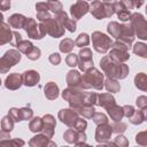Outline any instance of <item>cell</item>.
<instances>
[{
  "mask_svg": "<svg viewBox=\"0 0 147 147\" xmlns=\"http://www.w3.org/2000/svg\"><path fill=\"white\" fill-rule=\"evenodd\" d=\"M13 33L9 29V26H7L6 23H1V29H0V44L3 45L6 42H11L13 40Z\"/></svg>",
  "mask_w": 147,
  "mask_h": 147,
  "instance_id": "23",
  "label": "cell"
},
{
  "mask_svg": "<svg viewBox=\"0 0 147 147\" xmlns=\"http://www.w3.org/2000/svg\"><path fill=\"white\" fill-rule=\"evenodd\" d=\"M15 122H21V121H28L32 117V110L30 108H21V109H17V108H11L9 110V114H8Z\"/></svg>",
  "mask_w": 147,
  "mask_h": 147,
  "instance_id": "12",
  "label": "cell"
},
{
  "mask_svg": "<svg viewBox=\"0 0 147 147\" xmlns=\"http://www.w3.org/2000/svg\"><path fill=\"white\" fill-rule=\"evenodd\" d=\"M92 42H93L94 49L96 52H99V53H102V54L106 53L110 48V46H113L111 39L107 34H105L102 32H99V31L93 32V34H92Z\"/></svg>",
  "mask_w": 147,
  "mask_h": 147,
  "instance_id": "6",
  "label": "cell"
},
{
  "mask_svg": "<svg viewBox=\"0 0 147 147\" xmlns=\"http://www.w3.org/2000/svg\"><path fill=\"white\" fill-rule=\"evenodd\" d=\"M22 77H23V84L26 86H34L40 79V76L36 70L25 71L22 75Z\"/></svg>",
  "mask_w": 147,
  "mask_h": 147,
  "instance_id": "20",
  "label": "cell"
},
{
  "mask_svg": "<svg viewBox=\"0 0 147 147\" xmlns=\"http://www.w3.org/2000/svg\"><path fill=\"white\" fill-rule=\"evenodd\" d=\"M26 56H28L30 60H37V59L40 57V49L37 48V47H33V49H32Z\"/></svg>",
  "mask_w": 147,
  "mask_h": 147,
  "instance_id": "45",
  "label": "cell"
},
{
  "mask_svg": "<svg viewBox=\"0 0 147 147\" xmlns=\"http://www.w3.org/2000/svg\"><path fill=\"white\" fill-rule=\"evenodd\" d=\"M131 25L138 38L147 40V21L144 18L141 14L134 13L131 15Z\"/></svg>",
  "mask_w": 147,
  "mask_h": 147,
  "instance_id": "5",
  "label": "cell"
},
{
  "mask_svg": "<svg viewBox=\"0 0 147 147\" xmlns=\"http://www.w3.org/2000/svg\"><path fill=\"white\" fill-rule=\"evenodd\" d=\"M75 45H76V44L74 42V40H71V39H69V38H65V39L62 40L61 44H60V51L63 52V53L71 52Z\"/></svg>",
  "mask_w": 147,
  "mask_h": 147,
  "instance_id": "34",
  "label": "cell"
},
{
  "mask_svg": "<svg viewBox=\"0 0 147 147\" xmlns=\"http://www.w3.org/2000/svg\"><path fill=\"white\" fill-rule=\"evenodd\" d=\"M67 83L69 87L78 88L82 85V75L77 70H70L67 75Z\"/></svg>",
  "mask_w": 147,
  "mask_h": 147,
  "instance_id": "21",
  "label": "cell"
},
{
  "mask_svg": "<svg viewBox=\"0 0 147 147\" xmlns=\"http://www.w3.org/2000/svg\"><path fill=\"white\" fill-rule=\"evenodd\" d=\"M123 110H124V116H126L127 118H130L133 115V113L136 111L132 106H124L123 107Z\"/></svg>",
  "mask_w": 147,
  "mask_h": 147,
  "instance_id": "49",
  "label": "cell"
},
{
  "mask_svg": "<svg viewBox=\"0 0 147 147\" xmlns=\"http://www.w3.org/2000/svg\"><path fill=\"white\" fill-rule=\"evenodd\" d=\"M96 103L103 108H106L107 110L113 108L114 106H116L115 103V99L114 96L110 94V93H102V94H99L98 95V101Z\"/></svg>",
  "mask_w": 147,
  "mask_h": 147,
  "instance_id": "19",
  "label": "cell"
},
{
  "mask_svg": "<svg viewBox=\"0 0 147 147\" xmlns=\"http://www.w3.org/2000/svg\"><path fill=\"white\" fill-rule=\"evenodd\" d=\"M105 87L108 92H111V93H116L121 90V86H119V83H117L116 80L114 79H110V78H107L106 82H105Z\"/></svg>",
  "mask_w": 147,
  "mask_h": 147,
  "instance_id": "32",
  "label": "cell"
},
{
  "mask_svg": "<svg viewBox=\"0 0 147 147\" xmlns=\"http://www.w3.org/2000/svg\"><path fill=\"white\" fill-rule=\"evenodd\" d=\"M72 110H75L77 114L82 115L83 117L85 118H92L95 114V109L94 107H86V106H76V107H72L71 108Z\"/></svg>",
  "mask_w": 147,
  "mask_h": 147,
  "instance_id": "25",
  "label": "cell"
},
{
  "mask_svg": "<svg viewBox=\"0 0 147 147\" xmlns=\"http://www.w3.org/2000/svg\"><path fill=\"white\" fill-rule=\"evenodd\" d=\"M21 60V54L20 52L15 51V49H10L7 51L5 53V55L1 57L0 61V67H1V72H7V70H9V68H11L13 65H15L17 62H20Z\"/></svg>",
  "mask_w": 147,
  "mask_h": 147,
  "instance_id": "9",
  "label": "cell"
},
{
  "mask_svg": "<svg viewBox=\"0 0 147 147\" xmlns=\"http://www.w3.org/2000/svg\"><path fill=\"white\" fill-rule=\"evenodd\" d=\"M107 147H118V146H117V145H116V144L113 141V142H109V144L107 145Z\"/></svg>",
  "mask_w": 147,
  "mask_h": 147,
  "instance_id": "52",
  "label": "cell"
},
{
  "mask_svg": "<svg viewBox=\"0 0 147 147\" xmlns=\"http://www.w3.org/2000/svg\"><path fill=\"white\" fill-rule=\"evenodd\" d=\"M49 62H51L52 64H54V65H57V64L61 62V57H60V55H59L57 53H53V54H51V55H49Z\"/></svg>",
  "mask_w": 147,
  "mask_h": 147,
  "instance_id": "48",
  "label": "cell"
},
{
  "mask_svg": "<svg viewBox=\"0 0 147 147\" xmlns=\"http://www.w3.org/2000/svg\"><path fill=\"white\" fill-rule=\"evenodd\" d=\"M90 11L98 20L105 18V17H110L115 13L114 3H110V2H101V1H93L91 3Z\"/></svg>",
  "mask_w": 147,
  "mask_h": 147,
  "instance_id": "4",
  "label": "cell"
},
{
  "mask_svg": "<svg viewBox=\"0 0 147 147\" xmlns=\"http://www.w3.org/2000/svg\"><path fill=\"white\" fill-rule=\"evenodd\" d=\"M64 28H67L70 32H74L76 30V22H75V20L68 18L67 22H65V24H64Z\"/></svg>",
  "mask_w": 147,
  "mask_h": 147,
  "instance_id": "47",
  "label": "cell"
},
{
  "mask_svg": "<svg viewBox=\"0 0 147 147\" xmlns=\"http://www.w3.org/2000/svg\"><path fill=\"white\" fill-rule=\"evenodd\" d=\"M14 119L7 115L2 118V122H1V136H5V133H9L13 127H14Z\"/></svg>",
  "mask_w": 147,
  "mask_h": 147,
  "instance_id": "28",
  "label": "cell"
},
{
  "mask_svg": "<svg viewBox=\"0 0 147 147\" xmlns=\"http://www.w3.org/2000/svg\"><path fill=\"white\" fill-rule=\"evenodd\" d=\"M9 7H10V2L9 1H1L0 2V8H1V10H7V9H9Z\"/></svg>",
  "mask_w": 147,
  "mask_h": 147,
  "instance_id": "50",
  "label": "cell"
},
{
  "mask_svg": "<svg viewBox=\"0 0 147 147\" xmlns=\"http://www.w3.org/2000/svg\"><path fill=\"white\" fill-rule=\"evenodd\" d=\"M146 11H147V6H146Z\"/></svg>",
  "mask_w": 147,
  "mask_h": 147,
  "instance_id": "54",
  "label": "cell"
},
{
  "mask_svg": "<svg viewBox=\"0 0 147 147\" xmlns=\"http://www.w3.org/2000/svg\"><path fill=\"white\" fill-rule=\"evenodd\" d=\"M134 85H136L139 90L147 92V75L144 74V72L138 74V75L134 77Z\"/></svg>",
  "mask_w": 147,
  "mask_h": 147,
  "instance_id": "29",
  "label": "cell"
},
{
  "mask_svg": "<svg viewBox=\"0 0 147 147\" xmlns=\"http://www.w3.org/2000/svg\"><path fill=\"white\" fill-rule=\"evenodd\" d=\"M133 52L134 54L141 56V57H147V45L142 42H137L133 46Z\"/></svg>",
  "mask_w": 147,
  "mask_h": 147,
  "instance_id": "35",
  "label": "cell"
},
{
  "mask_svg": "<svg viewBox=\"0 0 147 147\" xmlns=\"http://www.w3.org/2000/svg\"><path fill=\"white\" fill-rule=\"evenodd\" d=\"M110 118L114 121V122H121V119L123 118L124 116V110H123V107H118V106H114L113 108L108 109L107 110Z\"/></svg>",
  "mask_w": 147,
  "mask_h": 147,
  "instance_id": "27",
  "label": "cell"
},
{
  "mask_svg": "<svg viewBox=\"0 0 147 147\" xmlns=\"http://www.w3.org/2000/svg\"><path fill=\"white\" fill-rule=\"evenodd\" d=\"M24 30L28 33V36L32 39H41L45 34V28L42 26V24H37V22L33 18H26L25 24H24Z\"/></svg>",
  "mask_w": 147,
  "mask_h": 147,
  "instance_id": "7",
  "label": "cell"
},
{
  "mask_svg": "<svg viewBox=\"0 0 147 147\" xmlns=\"http://www.w3.org/2000/svg\"><path fill=\"white\" fill-rule=\"evenodd\" d=\"M114 142H115L118 147H129V140H127L124 136H122V134H118V136L115 138Z\"/></svg>",
  "mask_w": 147,
  "mask_h": 147,
  "instance_id": "41",
  "label": "cell"
},
{
  "mask_svg": "<svg viewBox=\"0 0 147 147\" xmlns=\"http://www.w3.org/2000/svg\"><path fill=\"white\" fill-rule=\"evenodd\" d=\"M75 44H76V46H78V47L87 46V45L90 44V37H88L86 33H80V34L77 37Z\"/></svg>",
  "mask_w": 147,
  "mask_h": 147,
  "instance_id": "38",
  "label": "cell"
},
{
  "mask_svg": "<svg viewBox=\"0 0 147 147\" xmlns=\"http://www.w3.org/2000/svg\"><path fill=\"white\" fill-rule=\"evenodd\" d=\"M114 9H115V13L117 14L118 18L123 22L125 21H129L131 20V13L130 10L126 8V6L124 5L123 1H119V2H114Z\"/></svg>",
  "mask_w": 147,
  "mask_h": 147,
  "instance_id": "17",
  "label": "cell"
},
{
  "mask_svg": "<svg viewBox=\"0 0 147 147\" xmlns=\"http://www.w3.org/2000/svg\"><path fill=\"white\" fill-rule=\"evenodd\" d=\"M65 62H67V64H68L69 67H76V65L78 64V56H77L76 54H74V53H70V54L67 56Z\"/></svg>",
  "mask_w": 147,
  "mask_h": 147,
  "instance_id": "42",
  "label": "cell"
},
{
  "mask_svg": "<svg viewBox=\"0 0 147 147\" xmlns=\"http://www.w3.org/2000/svg\"><path fill=\"white\" fill-rule=\"evenodd\" d=\"M93 122L96 124V125H102V124H108V118L105 114L102 113H95L94 116L92 117Z\"/></svg>",
  "mask_w": 147,
  "mask_h": 147,
  "instance_id": "39",
  "label": "cell"
},
{
  "mask_svg": "<svg viewBox=\"0 0 147 147\" xmlns=\"http://www.w3.org/2000/svg\"><path fill=\"white\" fill-rule=\"evenodd\" d=\"M22 84H23V77L18 74H10L5 80V86L9 90H17Z\"/></svg>",
  "mask_w": 147,
  "mask_h": 147,
  "instance_id": "18",
  "label": "cell"
},
{
  "mask_svg": "<svg viewBox=\"0 0 147 147\" xmlns=\"http://www.w3.org/2000/svg\"><path fill=\"white\" fill-rule=\"evenodd\" d=\"M129 121H130L132 124H141V123L145 121V116H144L142 110H136V111L133 113V115L129 118Z\"/></svg>",
  "mask_w": 147,
  "mask_h": 147,
  "instance_id": "36",
  "label": "cell"
},
{
  "mask_svg": "<svg viewBox=\"0 0 147 147\" xmlns=\"http://www.w3.org/2000/svg\"><path fill=\"white\" fill-rule=\"evenodd\" d=\"M109 56L113 59V60H115V61H118V62H125L126 60H129V57H130V54L127 53V52H123V51H119V49H115V48H113L111 51H110V53H109Z\"/></svg>",
  "mask_w": 147,
  "mask_h": 147,
  "instance_id": "26",
  "label": "cell"
},
{
  "mask_svg": "<svg viewBox=\"0 0 147 147\" xmlns=\"http://www.w3.org/2000/svg\"><path fill=\"white\" fill-rule=\"evenodd\" d=\"M96 147H107V146H106V145H103V144H101V145H98Z\"/></svg>",
  "mask_w": 147,
  "mask_h": 147,
  "instance_id": "53",
  "label": "cell"
},
{
  "mask_svg": "<svg viewBox=\"0 0 147 147\" xmlns=\"http://www.w3.org/2000/svg\"><path fill=\"white\" fill-rule=\"evenodd\" d=\"M121 29H122V24H118L117 22H110L108 24V32L110 33L111 37L116 39H118L121 34Z\"/></svg>",
  "mask_w": 147,
  "mask_h": 147,
  "instance_id": "31",
  "label": "cell"
},
{
  "mask_svg": "<svg viewBox=\"0 0 147 147\" xmlns=\"http://www.w3.org/2000/svg\"><path fill=\"white\" fill-rule=\"evenodd\" d=\"M25 21L26 18L21 15V14H14L9 17V21H8V24L14 28V29H21V28H24V24H25Z\"/></svg>",
  "mask_w": 147,
  "mask_h": 147,
  "instance_id": "22",
  "label": "cell"
},
{
  "mask_svg": "<svg viewBox=\"0 0 147 147\" xmlns=\"http://www.w3.org/2000/svg\"><path fill=\"white\" fill-rule=\"evenodd\" d=\"M54 129H55V118L47 114L42 117V132L46 137L52 138L54 134Z\"/></svg>",
  "mask_w": 147,
  "mask_h": 147,
  "instance_id": "16",
  "label": "cell"
},
{
  "mask_svg": "<svg viewBox=\"0 0 147 147\" xmlns=\"http://www.w3.org/2000/svg\"><path fill=\"white\" fill-rule=\"evenodd\" d=\"M137 106L141 109H146L147 108V96L145 95H140L137 99Z\"/></svg>",
  "mask_w": 147,
  "mask_h": 147,
  "instance_id": "44",
  "label": "cell"
},
{
  "mask_svg": "<svg viewBox=\"0 0 147 147\" xmlns=\"http://www.w3.org/2000/svg\"><path fill=\"white\" fill-rule=\"evenodd\" d=\"M113 133V127L109 124H102V125H98L96 132H95V140L98 142H105L108 141L111 137Z\"/></svg>",
  "mask_w": 147,
  "mask_h": 147,
  "instance_id": "14",
  "label": "cell"
},
{
  "mask_svg": "<svg viewBox=\"0 0 147 147\" xmlns=\"http://www.w3.org/2000/svg\"><path fill=\"white\" fill-rule=\"evenodd\" d=\"M83 88H95L102 90L103 87V74H101L98 69L91 68L82 76V85Z\"/></svg>",
  "mask_w": 147,
  "mask_h": 147,
  "instance_id": "3",
  "label": "cell"
},
{
  "mask_svg": "<svg viewBox=\"0 0 147 147\" xmlns=\"http://www.w3.org/2000/svg\"><path fill=\"white\" fill-rule=\"evenodd\" d=\"M63 147H68V146H63Z\"/></svg>",
  "mask_w": 147,
  "mask_h": 147,
  "instance_id": "55",
  "label": "cell"
},
{
  "mask_svg": "<svg viewBox=\"0 0 147 147\" xmlns=\"http://www.w3.org/2000/svg\"><path fill=\"white\" fill-rule=\"evenodd\" d=\"M63 138L69 144H80V142H85L86 134L84 132L77 131L75 129H69V130H67L64 132Z\"/></svg>",
  "mask_w": 147,
  "mask_h": 147,
  "instance_id": "11",
  "label": "cell"
},
{
  "mask_svg": "<svg viewBox=\"0 0 147 147\" xmlns=\"http://www.w3.org/2000/svg\"><path fill=\"white\" fill-rule=\"evenodd\" d=\"M30 147H57L55 142H53L45 134H39L34 136L30 141H29Z\"/></svg>",
  "mask_w": 147,
  "mask_h": 147,
  "instance_id": "15",
  "label": "cell"
},
{
  "mask_svg": "<svg viewBox=\"0 0 147 147\" xmlns=\"http://www.w3.org/2000/svg\"><path fill=\"white\" fill-rule=\"evenodd\" d=\"M40 23L45 28L46 33L51 34L53 38H59L61 36H63V33H64V26L59 21H56L54 17L45 20V21H42Z\"/></svg>",
  "mask_w": 147,
  "mask_h": 147,
  "instance_id": "8",
  "label": "cell"
},
{
  "mask_svg": "<svg viewBox=\"0 0 147 147\" xmlns=\"http://www.w3.org/2000/svg\"><path fill=\"white\" fill-rule=\"evenodd\" d=\"M45 96L49 100H54L59 96V87L55 83L49 82L45 85Z\"/></svg>",
  "mask_w": 147,
  "mask_h": 147,
  "instance_id": "24",
  "label": "cell"
},
{
  "mask_svg": "<svg viewBox=\"0 0 147 147\" xmlns=\"http://www.w3.org/2000/svg\"><path fill=\"white\" fill-rule=\"evenodd\" d=\"M78 65L79 69L83 71H87L88 69L93 68V59H92V52L90 48H83L80 49L78 54Z\"/></svg>",
  "mask_w": 147,
  "mask_h": 147,
  "instance_id": "10",
  "label": "cell"
},
{
  "mask_svg": "<svg viewBox=\"0 0 147 147\" xmlns=\"http://www.w3.org/2000/svg\"><path fill=\"white\" fill-rule=\"evenodd\" d=\"M24 140L22 139H2L0 141V147H23L24 146Z\"/></svg>",
  "mask_w": 147,
  "mask_h": 147,
  "instance_id": "30",
  "label": "cell"
},
{
  "mask_svg": "<svg viewBox=\"0 0 147 147\" xmlns=\"http://www.w3.org/2000/svg\"><path fill=\"white\" fill-rule=\"evenodd\" d=\"M59 118L61 119L62 123L68 125L70 129H75V130L80 131V132H84L86 126H87V122L85 119L80 118L78 116V114L72 109L60 110L59 111Z\"/></svg>",
  "mask_w": 147,
  "mask_h": 147,
  "instance_id": "2",
  "label": "cell"
},
{
  "mask_svg": "<svg viewBox=\"0 0 147 147\" xmlns=\"http://www.w3.org/2000/svg\"><path fill=\"white\" fill-rule=\"evenodd\" d=\"M90 10V5L86 1H77L70 7V13L74 20H79Z\"/></svg>",
  "mask_w": 147,
  "mask_h": 147,
  "instance_id": "13",
  "label": "cell"
},
{
  "mask_svg": "<svg viewBox=\"0 0 147 147\" xmlns=\"http://www.w3.org/2000/svg\"><path fill=\"white\" fill-rule=\"evenodd\" d=\"M136 141L140 146H147V130H145L142 132H139L136 136Z\"/></svg>",
  "mask_w": 147,
  "mask_h": 147,
  "instance_id": "40",
  "label": "cell"
},
{
  "mask_svg": "<svg viewBox=\"0 0 147 147\" xmlns=\"http://www.w3.org/2000/svg\"><path fill=\"white\" fill-rule=\"evenodd\" d=\"M100 65L103 72L110 79H123L129 74V68L126 64L113 60L109 55H106L100 60Z\"/></svg>",
  "mask_w": 147,
  "mask_h": 147,
  "instance_id": "1",
  "label": "cell"
},
{
  "mask_svg": "<svg viewBox=\"0 0 147 147\" xmlns=\"http://www.w3.org/2000/svg\"><path fill=\"white\" fill-rule=\"evenodd\" d=\"M111 127H113V132H115V133H122V132L125 131L126 124L125 123H122V122H119V124H118L116 122L114 125H111Z\"/></svg>",
  "mask_w": 147,
  "mask_h": 147,
  "instance_id": "43",
  "label": "cell"
},
{
  "mask_svg": "<svg viewBox=\"0 0 147 147\" xmlns=\"http://www.w3.org/2000/svg\"><path fill=\"white\" fill-rule=\"evenodd\" d=\"M29 129L32 132H40L42 131V118L40 117H34L30 124H29Z\"/></svg>",
  "mask_w": 147,
  "mask_h": 147,
  "instance_id": "33",
  "label": "cell"
},
{
  "mask_svg": "<svg viewBox=\"0 0 147 147\" xmlns=\"http://www.w3.org/2000/svg\"><path fill=\"white\" fill-rule=\"evenodd\" d=\"M22 40H23V39H22V37H21L20 33H17V32H13V40H11V42H10L13 46L17 47V46L21 44Z\"/></svg>",
  "mask_w": 147,
  "mask_h": 147,
  "instance_id": "46",
  "label": "cell"
},
{
  "mask_svg": "<svg viewBox=\"0 0 147 147\" xmlns=\"http://www.w3.org/2000/svg\"><path fill=\"white\" fill-rule=\"evenodd\" d=\"M76 147H91V146L86 145L85 142H80V144H76Z\"/></svg>",
  "mask_w": 147,
  "mask_h": 147,
  "instance_id": "51",
  "label": "cell"
},
{
  "mask_svg": "<svg viewBox=\"0 0 147 147\" xmlns=\"http://www.w3.org/2000/svg\"><path fill=\"white\" fill-rule=\"evenodd\" d=\"M33 45L30 42V41H28V40H22L21 41V44L17 46V48L22 52V53H24L25 55H28L32 49H33Z\"/></svg>",
  "mask_w": 147,
  "mask_h": 147,
  "instance_id": "37",
  "label": "cell"
}]
</instances>
